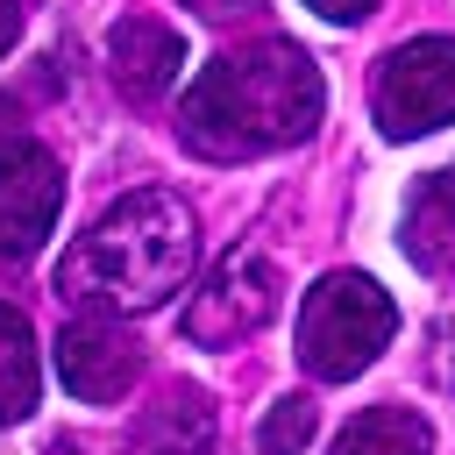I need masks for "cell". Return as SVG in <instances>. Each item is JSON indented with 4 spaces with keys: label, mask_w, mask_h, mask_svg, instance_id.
<instances>
[{
    "label": "cell",
    "mask_w": 455,
    "mask_h": 455,
    "mask_svg": "<svg viewBox=\"0 0 455 455\" xmlns=\"http://www.w3.org/2000/svg\"><path fill=\"white\" fill-rule=\"evenodd\" d=\"M320 71L299 43H249L213 57L185 107H178V142L206 164H249L270 149H291L320 128Z\"/></svg>",
    "instance_id": "1"
},
{
    "label": "cell",
    "mask_w": 455,
    "mask_h": 455,
    "mask_svg": "<svg viewBox=\"0 0 455 455\" xmlns=\"http://www.w3.org/2000/svg\"><path fill=\"white\" fill-rule=\"evenodd\" d=\"M199 263V228L185 199L171 192H128L114 199L57 263V291L85 313H149L164 306Z\"/></svg>",
    "instance_id": "2"
},
{
    "label": "cell",
    "mask_w": 455,
    "mask_h": 455,
    "mask_svg": "<svg viewBox=\"0 0 455 455\" xmlns=\"http://www.w3.org/2000/svg\"><path fill=\"white\" fill-rule=\"evenodd\" d=\"M398 334V306L377 277L363 270H327L306 306H299V363L320 377V384H348L363 377Z\"/></svg>",
    "instance_id": "3"
},
{
    "label": "cell",
    "mask_w": 455,
    "mask_h": 455,
    "mask_svg": "<svg viewBox=\"0 0 455 455\" xmlns=\"http://www.w3.org/2000/svg\"><path fill=\"white\" fill-rule=\"evenodd\" d=\"M370 114H377V128L391 142H412V135H434L441 121H455V43L448 36L398 43L377 64Z\"/></svg>",
    "instance_id": "4"
},
{
    "label": "cell",
    "mask_w": 455,
    "mask_h": 455,
    "mask_svg": "<svg viewBox=\"0 0 455 455\" xmlns=\"http://www.w3.org/2000/svg\"><path fill=\"white\" fill-rule=\"evenodd\" d=\"M270 313H277V270H270V256H263V249H228V256L206 270V284L192 291L185 334H192L199 348H235V341H249Z\"/></svg>",
    "instance_id": "5"
},
{
    "label": "cell",
    "mask_w": 455,
    "mask_h": 455,
    "mask_svg": "<svg viewBox=\"0 0 455 455\" xmlns=\"http://www.w3.org/2000/svg\"><path fill=\"white\" fill-rule=\"evenodd\" d=\"M57 206H64V171L43 142L28 135H7L0 142V256L21 263L43 249V235L57 228Z\"/></svg>",
    "instance_id": "6"
},
{
    "label": "cell",
    "mask_w": 455,
    "mask_h": 455,
    "mask_svg": "<svg viewBox=\"0 0 455 455\" xmlns=\"http://www.w3.org/2000/svg\"><path fill=\"white\" fill-rule=\"evenodd\" d=\"M57 377H64L71 398L114 405V398L142 377V348H135V334H121L107 313H92V320H71V327L57 334Z\"/></svg>",
    "instance_id": "7"
},
{
    "label": "cell",
    "mask_w": 455,
    "mask_h": 455,
    "mask_svg": "<svg viewBox=\"0 0 455 455\" xmlns=\"http://www.w3.org/2000/svg\"><path fill=\"white\" fill-rule=\"evenodd\" d=\"M107 71H114V85L128 92V100H164L171 85H178V71H185V36L171 28V21H156V14H121L114 28H107Z\"/></svg>",
    "instance_id": "8"
},
{
    "label": "cell",
    "mask_w": 455,
    "mask_h": 455,
    "mask_svg": "<svg viewBox=\"0 0 455 455\" xmlns=\"http://www.w3.org/2000/svg\"><path fill=\"white\" fill-rule=\"evenodd\" d=\"M213 448V405L199 384H171L128 434V455H206Z\"/></svg>",
    "instance_id": "9"
},
{
    "label": "cell",
    "mask_w": 455,
    "mask_h": 455,
    "mask_svg": "<svg viewBox=\"0 0 455 455\" xmlns=\"http://www.w3.org/2000/svg\"><path fill=\"white\" fill-rule=\"evenodd\" d=\"M398 242L419 270H455V164L427 171L405 199V220H398Z\"/></svg>",
    "instance_id": "10"
},
{
    "label": "cell",
    "mask_w": 455,
    "mask_h": 455,
    "mask_svg": "<svg viewBox=\"0 0 455 455\" xmlns=\"http://www.w3.org/2000/svg\"><path fill=\"white\" fill-rule=\"evenodd\" d=\"M334 455H434V434H427V419L405 412V405H370V412H355V419L341 427Z\"/></svg>",
    "instance_id": "11"
},
{
    "label": "cell",
    "mask_w": 455,
    "mask_h": 455,
    "mask_svg": "<svg viewBox=\"0 0 455 455\" xmlns=\"http://www.w3.org/2000/svg\"><path fill=\"white\" fill-rule=\"evenodd\" d=\"M36 384H43V370H36V334H28V320L0 299V427L28 419Z\"/></svg>",
    "instance_id": "12"
},
{
    "label": "cell",
    "mask_w": 455,
    "mask_h": 455,
    "mask_svg": "<svg viewBox=\"0 0 455 455\" xmlns=\"http://www.w3.org/2000/svg\"><path fill=\"white\" fill-rule=\"evenodd\" d=\"M306 441H313V398H277L263 412V427H256V448L263 455H299Z\"/></svg>",
    "instance_id": "13"
},
{
    "label": "cell",
    "mask_w": 455,
    "mask_h": 455,
    "mask_svg": "<svg viewBox=\"0 0 455 455\" xmlns=\"http://www.w3.org/2000/svg\"><path fill=\"white\" fill-rule=\"evenodd\" d=\"M434 370H441V384L455 391V313L441 320V334H434Z\"/></svg>",
    "instance_id": "14"
},
{
    "label": "cell",
    "mask_w": 455,
    "mask_h": 455,
    "mask_svg": "<svg viewBox=\"0 0 455 455\" xmlns=\"http://www.w3.org/2000/svg\"><path fill=\"white\" fill-rule=\"evenodd\" d=\"M306 7H313V14H327V21H363L377 0H306Z\"/></svg>",
    "instance_id": "15"
},
{
    "label": "cell",
    "mask_w": 455,
    "mask_h": 455,
    "mask_svg": "<svg viewBox=\"0 0 455 455\" xmlns=\"http://www.w3.org/2000/svg\"><path fill=\"white\" fill-rule=\"evenodd\" d=\"M185 7H199L206 21H228V14H256L263 0H185Z\"/></svg>",
    "instance_id": "16"
},
{
    "label": "cell",
    "mask_w": 455,
    "mask_h": 455,
    "mask_svg": "<svg viewBox=\"0 0 455 455\" xmlns=\"http://www.w3.org/2000/svg\"><path fill=\"white\" fill-rule=\"evenodd\" d=\"M14 36H21V0H0V57L14 50Z\"/></svg>",
    "instance_id": "17"
},
{
    "label": "cell",
    "mask_w": 455,
    "mask_h": 455,
    "mask_svg": "<svg viewBox=\"0 0 455 455\" xmlns=\"http://www.w3.org/2000/svg\"><path fill=\"white\" fill-rule=\"evenodd\" d=\"M7 135H14V107L0 100V142H7Z\"/></svg>",
    "instance_id": "18"
},
{
    "label": "cell",
    "mask_w": 455,
    "mask_h": 455,
    "mask_svg": "<svg viewBox=\"0 0 455 455\" xmlns=\"http://www.w3.org/2000/svg\"><path fill=\"white\" fill-rule=\"evenodd\" d=\"M50 455H85V448L78 441H50Z\"/></svg>",
    "instance_id": "19"
}]
</instances>
